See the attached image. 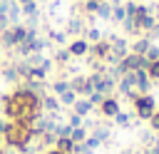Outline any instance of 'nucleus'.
Instances as JSON below:
<instances>
[{"label": "nucleus", "instance_id": "obj_10", "mask_svg": "<svg viewBox=\"0 0 159 154\" xmlns=\"http://www.w3.org/2000/svg\"><path fill=\"white\" fill-rule=\"evenodd\" d=\"M72 52H75V55H84V52H87V42H82V40H77V42L72 45Z\"/></svg>", "mask_w": 159, "mask_h": 154}, {"label": "nucleus", "instance_id": "obj_5", "mask_svg": "<svg viewBox=\"0 0 159 154\" xmlns=\"http://www.w3.org/2000/svg\"><path fill=\"white\" fill-rule=\"evenodd\" d=\"M147 75H149V79H152V82H159V60L147 65Z\"/></svg>", "mask_w": 159, "mask_h": 154}, {"label": "nucleus", "instance_id": "obj_11", "mask_svg": "<svg viewBox=\"0 0 159 154\" xmlns=\"http://www.w3.org/2000/svg\"><path fill=\"white\" fill-rule=\"evenodd\" d=\"M89 107H92V102H80V104H77V112H80V114H87Z\"/></svg>", "mask_w": 159, "mask_h": 154}, {"label": "nucleus", "instance_id": "obj_8", "mask_svg": "<svg viewBox=\"0 0 159 154\" xmlns=\"http://www.w3.org/2000/svg\"><path fill=\"white\" fill-rule=\"evenodd\" d=\"M112 17H114L117 22H124V17H127V10H124L122 5H117V7L112 10Z\"/></svg>", "mask_w": 159, "mask_h": 154}, {"label": "nucleus", "instance_id": "obj_2", "mask_svg": "<svg viewBox=\"0 0 159 154\" xmlns=\"http://www.w3.org/2000/svg\"><path fill=\"white\" fill-rule=\"evenodd\" d=\"M149 45H152V40L144 37V35H139V37L134 40V45L129 47V52H134V55H144V52L149 50Z\"/></svg>", "mask_w": 159, "mask_h": 154}, {"label": "nucleus", "instance_id": "obj_12", "mask_svg": "<svg viewBox=\"0 0 159 154\" xmlns=\"http://www.w3.org/2000/svg\"><path fill=\"white\" fill-rule=\"evenodd\" d=\"M82 139H84V132H82V129L72 132V142H82Z\"/></svg>", "mask_w": 159, "mask_h": 154}, {"label": "nucleus", "instance_id": "obj_9", "mask_svg": "<svg viewBox=\"0 0 159 154\" xmlns=\"http://www.w3.org/2000/svg\"><path fill=\"white\" fill-rule=\"evenodd\" d=\"M149 129H152L154 134H159V109L152 114V119H149Z\"/></svg>", "mask_w": 159, "mask_h": 154}, {"label": "nucleus", "instance_id": "obj_7", "mask_svg": "<svg viewBox=\"0 0 159 154\" xmlns=\"http://www.w3.org/2000/svg\"><path fill=\"white\" fill-rule=\"evenodd\" d=\"M154 137H157V134H154L152 129H147V132H142V134H139V139H142V144H144V147H152Z\"/></svg>", "mask_w": 159, "mask_h": 154}, {"label": "nucleus", "instance_id": "obj_6", "mask_svg": "<svg viewBox=\"0 0 159 154\" xmlns=\"http://www.w3.org/2000/svg\"><path fill=\"white\" fill-rule=\"evenodd\" d=\"M114 119H117V124H119V127H129V124H132V117H129L127 112H122V109L114 114Z\"/></svg>", "mask_w": 159, "mask_h": 154}, {"label": "nucleus", "instance_id": "obj_3", "mask_svg": "<svg viewBox=\"0 0 159 154\" xmlns=\"http://www.w3.org/2000/svg\"><path fill=\"white\" fill-rule=\"evenodd\" d=\"M99 107H102V114H107V117H114V114L119 112V102L112 99V97H109V99H102Z\"/></svg>", "mask_w": 159, "mask_h": 154}, {"label": "nucleus", "instance_id": "obj_1", "mask_svg": "<svg viewBox=\"0 0 159 154\" xmlns=\"http://www.w3.org/2000/svg\"><path fill=\"white\" fill-rule=\"evenodd\" d=\"M134 114L139 117V119H152V114L157 112V99H154V94H137L134 99Z\"/></svg>", "mask_w": 159, "mask_h": 154}, {"label": "nucleus", "instance_id": "obj_4", "mask_svg": "<svg viewBox=\"0 0 159 154\" xmlns=\"http://www.w3.org/2000/svg\"><path fill=\"white\" fill-rule=\"evenodd\" d=\"M144 60H147V62H157V60H159V45H154V42H152V45H149V50L144 52Z\"/></svg>", "mask_w": 159, "mask_h": 154}]
</instances>
